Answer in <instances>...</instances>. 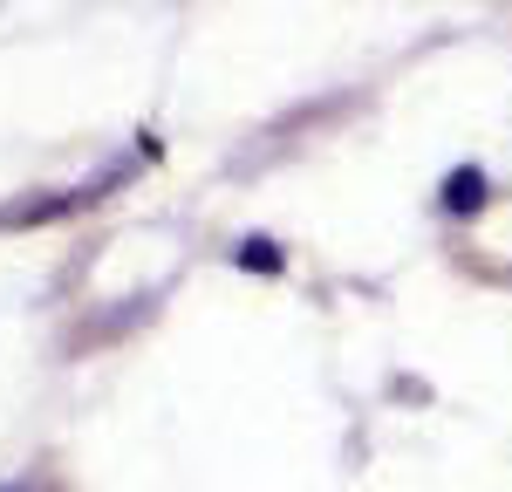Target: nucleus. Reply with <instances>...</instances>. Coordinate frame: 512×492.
<instances>
[{
    "mask_svg": "<svg viewBox=\"0 0 512 492\" xmlns=\"http://www.w3.org/2000/svg\"><path fill=\"white\" fill-rule=\"evenodd\" d=\"M478 205H485V171H451L444 212H478Z\"/></svg>",
    "mask_w": 512,
    "mask_h": 492,
    "instance_id": "1",
    "label": "nucleus"
},
{
    "mask_svg": "<svg viewBox=\"0 0 512 492\" xmlns=\"http://www.w3.org/2000/svg\"><path fill=\"white\" fill-rule=\"evenodd\" d=\"M239 267H267V274H274V267H280L274 240H246V246H239Z\"/></svg>",
    "mask_w": 512,
    "mask_h": 492,
    "instance_id": "2",
    "label": "nucleus"
},
{
    "mask_svg": "<svg viewBox=\"0 0 512 492\" xmlns=\"http://www.w3.org/2000/svg\"><path fill=\"white\" fill-rule=\"evenodd\" d=\"M14 492H28V486H14Z\"/></svg>",
    "mask_w": 512,
    "mask_h": 492,
    "instance_id": "3",
    "label": "nucleus"
}]
</instances>
